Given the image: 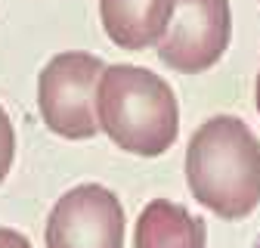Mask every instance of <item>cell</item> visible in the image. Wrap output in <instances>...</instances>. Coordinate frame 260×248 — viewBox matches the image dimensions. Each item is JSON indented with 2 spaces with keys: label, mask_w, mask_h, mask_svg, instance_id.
<instances>
[{
  "label": "cell",
  "mask_w": 260,
  "mask_h": 248,
  "mask_svg": "<svg viewBox=\"0 0 260 248\" xmlns=\"http://www.w3.org/2000/svg\"><path fill=\"white\" fill-rule=\"evenodd\" d=\"M96 118L115 146L134 155H161L177 140L180 112L165 78L137 66H112L96 87Z\"/></svg>",
  "instance_id": "cell-2"
},
{
  "label": "cell",
  "mask_w": 260,
  "mask_h": 248,
  "mask_svg": "<svg viewBox=\"0 0 260 248\" xmlns=\"http://www.w3.org/2000/svg\"><path fill=\"white\" fill-rule=\"evenodd\" d=\"M47 248H124V208L112 190L84 183L50 211Z\"/></svg>",
  "instance_id": "cell-5"
},
{
  "label": "cell",
  "mask_w": 260,
  "mask_h": 248,
  "mask_svg": "<svg viewBox=\"0 0 260 248\" xmlns=\"http://www.w3.org/2000/svg\"><path fill=\"white\" fill-rule=\"evenodd\" d=\"M174 0H100L106 35L121 50H146L161 41Z\"/></svg>",
  "instance_id": "cell-6"
},
{
  "label": "cell",
  "mask_w": 260,
  "mask_h": 248,
  "mask_svg": "<svg viewBox=\"0 0 260 248\" xmlns=\"http://www.w3.org/2000/svg\"><path fill=\"white\" fill-rule=\"evenodd\" d=\"M0 248H31V242L22 236V233H16V230H0Z\"/></svg>",
  "instance_id": "cell-9"
},
{
  "label": "cell",
  "mask_w": 260,
  "mask_h": 248,
  "mask_svg": "<svg viewBox=\"0 0 260 248\" xmlns=\"http://www.w3.org/2000/svg\"><path fill=\"white\" fill-rule=\"evenodd\" d=\"M205 239L208 227L202 217L168 199H155L143 208L137 221L134 248H205Z\"/></svg>",
  "instance_id": "cell-7"
},
{
  "label": "cell",
  "mask_w": 260,
  "mask_h": 248,
  "mask_svg": "<svg viewBox=\"0 0 260 248\" xmlns=\"http://www.w3.org/2000/svg\"><path fill=\"white\" fill-rule=\"evenodd\" d=\"M257 112H260V75H257Z\"/></svg>",
  "instance_id": "cell-10"
},
{
  "label": "cell",
  "mask_w": 260,
  "mask_h": 248,
  "mask_svg": "<svg viewBox=\"0 0 260 248\" xmlns=\"http://www.w3.org/2000/svg\"><path fill=\"white\" fill-rule=\"evenodd\" d=\"M106 66L90 53H59L38 81V106L44 124L65 140H87L100 131L96 87Z\"/></svg>",
  "instance_id": "cell-3"
},
{
  "label": "cell",
  "mask_w": 260,
  "mask_h": 248,
  "mask_svg": "<svg viewBox=\"0 0 260 248\" xmlns=\"http://www.w3.org/2000/svg\"><path fill=\"white\" fill-rule=\"evenodd\" d=\"M251 248H260V239H257V242H254V245H251Z\"/></svg>",
  "instance_id": "cell-11"
},
{
  "label": "cell",
  "mask_w": 260,
  "mask_h": 248,
  "mask_svg": "<svg viewBox=\"0 0 260 248\" xmlns=\"http://www.w3.org/2000/svg\"><path fill=\"white\" fill-rule=\"evenodd\" d=\"M192 196L217 217L236 221L260 202V143L245 121L217 115L205 121L186 149Z\"/></svg>",
  "instance_id": "cell-1"
},
{
  "label": "cell",
  "mask_w": 260,
  "mask_h": 248,
  "mask_svg": "<svg viewBox=\"0 0 260 248\" xmlns=\"http://www.w3.org/2000/svg\"><path fill=\"white\" fill-rule=\"evenodd\" d=\"M13 152H16V134H13V124H10V115L0 106V183L10 174V165H13Z\"/></svg>",
  "instance_id": "cell-8"
},
{
  "label": "cell",
  "mask_w": 260,
  "mask_h": 248,
  "mask_svg": "<svg viewBox=\"0 0 260 248\" xmlns=\"http://www.w3.org/2000/svg\"><path fill=\"white\" fill-rule=\"evenodd\" d=\"M230 35V0H174L171 22L158 41V56L177 72L199 75L223 56Z\"/></svg>",
  "instance_id": "cell-4"
}]
</instances>
